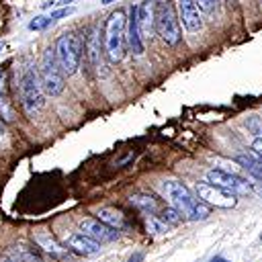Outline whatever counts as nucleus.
Masks as SVG:
<instances>
[{
	"label": "nucleus",
	"instance_id": "1",
	"mask_svg": "<svg viewBox=\"0 0 262 262\" xmlns=\"http://www.w3.org/2000/svg\"><path fill=\"white\" fill-rule=\"evenodd\" d=\"M160 190L168 199L170 207H174L182 217H188V219H205L209 215V205H205L203 201L194 199L190 194V190L182 182H178V180H164L160 184Z\"/></svg>",
	"mask_w": 262,
	"mask_h": 262
},
{
	"label": "nucleus",
	"instance_id": "2",
	"mask_svg": "<svg viewBox=\"0 0 262 262\" xmlns=\"http://www.w3.org/2000/svg\"><path fill=\"white\" fill-rule=\"evenodd\" d=\"M18 94H20V104H23V111L27 113V117H35L43 106V94L45 92L41 86L39 70H35V66L31 61H27L23 72H20Z\"/></svg>",
	"mask_w": 262,
	"mask_h": 262
},
{
	"label": "nucleus",
	"instance_id": "3",
	"mask_svg": "<svg viewBox=\"0 0 262 262\" xmlns=\"http://www.w3.org/2000/svg\"><path fill=\"white\" fill-rule=\"evenodd\" d=\"M127 43V14L117 8L104 23V53L111 61H121L125 57Z\"/></svg>",
	"mask_w": 262,
	"mask_h": 262
},
{
	"label": "nucleus",
	"instance_id": "4",
	"mask_svg": "<svg viewBox=\"0 0 262 262\" xmlns=\"http://www.w3.org/2000/svg\"><path fill=\"white\" fill-rule=\"evenodd\" d=\"M53 49H55V57H57V63H59L63 76H72L78 72V68L82 63V53L86 49V41L78 33L70 31V33H63L55 41Z\"/></svg>",
	"mask_w": 262,
	"mask_h": 262
},
{
	"label": "nucleus",
	"instance_id": "5",
	"mask_svg": "<svg viewBox=\"0 0 262 262\" xmlns=\"http://www.w3.org/2000/svg\"><path fill=\"white\" fill-rule=\"evenodd\" d=\"M37 68H39V78H41L43 92L49 94V96H59L63 92V72L57 63L53 47H47L43 51Z\"/></svg>",
	"mask_w": 262,
	"mask_h": 262
},
{
	"label": "nucleus",
	"instance_id": "6",
	"mask_svg": "<svg viewBox=\"0 0 262 262\" xmlns=\"http://www.w3.org/2000/svg\"><path fill=\"white\" fill-rule=\"evenodd\" d=\"M156 33L170 47L180 41V25L174 6L168 0H156Z\"/></svg>",
	"mask_w": 262,
	"mask_h": 262
},
{
	"label": "nucleus",
	"instance_id": "7",
	"mask_svg": "<svg viewBox=\"0 0 262 262\" xmlns=\"http://www.w3.org/2000/svg\"><path fill=\"white\" fill-rule=\"evenodd\" d=\"M207 182L235 194V196H246L252 192V182H248L246 178L237 176V174H231V172H225V170H209L207 172Z\"/></svg>",
	"mask_w": 262,
	"mask_h": 262
},
{
	"label": "nucleus",
	"instance_id": "8",
	"mask_svg": "<svg viewBox=\"0 0 262 262\" xmlns=\"http://www.w3.org/2000/svg\"><path fill=\"white\" fill-rule=\"evenodd\" d=\"M194 190H196L199 201H203L205 205H213V207H221V209H231L237 203L235 194H231V192H227V190H223V188H219V186H215L211 182H196Z\"/></svg>",
	"mask_w": 262,
	"mask_h": 262
},
{
	"label": "nucleus",
	"instance_id": "9",
	"mask_svg": "<svg viewBox=\"0 0 262 262\" xmlns=\"http://www.w3.org/2000/svg\"><path fill=\"white\" fill-rule=\"evenodd\" d=\"M80 231L84 235H88L90 239L98 242V244H106V242H115L119 237V231L108 227L106 223H102L100 219H92V217H86L80 221Z\"/></svg>",
	"mask_w": 262,
	"mask_h": 262
},
{
	"label": "nucleus",
	"instance_id": "10",
	"mask_svg": "<svg viewBox=\"0 0 262 262\" xmlns=\"http://www.w3.org/2000/svg\"><path fill=\"white\" fill-rule=\"evenodd\" d=\"M178 10H180V18H182V25L186 27V31L194 33L203 27L201 8H199L196 0H178Z\"/></svg>",
	"mask_w": 262,
	"mask_h": 262
},
{
	"label": "nucleus",
	"instance_id": "11",
	"mask_svg": "<svg viewBox=\"0 0 262 262\" xmlns=\"http://www.w3.org/2000/svg\"><path fill=\"white\" fill-rule=\"evenodd\" d=\"M66 248L70 252L78 254V256H92V254H96L100 250V244L94 242V239H90L84 233H72L66 239Z\"/></svg>",
	"mask_w": 262,
	"mask_h": 262
},
{
	"label": "nucleus",
	"instance_id": "12",
	"mask_svg": "<svg viewBox=\"0 0 262 262\" xmlns=\"http://www.w3.org/2000/svg\"><path fill=\"white\" fill-rule=\"evenodd\" d=\"M137 20L141 37H149L156 29V0H143L141 4H137Z\"/></svg>",
	"mask_w": 262,
	"mask_h": 262
},
{
	"label": "nucleus",
	"instance_id": "13",
	"mask_svg": "<svg viewBox=\"0 0 262 262\" xmlns=\"http://www.w3.org/2000/svg\"><path fill=\"white\" fill-rule=\"evenodd\" d=\"M127 43L135 55L143 53V37L139 31V20H137V6H131L129 16H127Z\"/></svg>",
	"mask_w": 262,
	"mask_h": 262
},
{
	"label": "nucleus",
	"instance_id": "14",
	"mask_svg": "<svg viewBox=\"0 0 262 262\" xmlns=\"http://www.w3.org/2000/svg\"><path fill=\"white\" fill-rule=\"evenodd\" d=\"M0 119L4 123L14 121V106L10 102V90H8V74L6 70H0Z\"/></svg>",
	"mask_w": 262,
	"mask_h": 262
},
{
	"label": "nucleus",
	"instance_id": "15",
	"mask_svg": "<svg viewBox=\"0 0 262 262\" xmlns=\"http://www.w3.org/2000/svg\"><path fill=\"white\" fill-rule=\"evenodd\" d=\"M33 239H35V244H37L39 248H43L47 254L57 256V258H61V256L66 254V250H68V248H61V246L57 244V239L51 235V231H35Z\"/></svg>",
	"mask_w": 262,
	"mask_h": 262
},
{
	"label": "nucleus",
	"instance_id": "16",
	"mask_svg": "<svg viewBox=\"0 0 262 262\" xmlns=\"http://www.w3.org/2000/svg\"><path fill=\"white\" fill-rule=\"evenodd\" d=\"M258 182H262V158L258 156V154H254V151H248V154H239L237 158H235Z\"/></svg>",
	"mask_w": 262,
	"mask_h": 262
},
{
	"label": "nucleus",
	"instance_id": "17",
	"mask_svg": "<svg viewBox=\"0 0 262 262\" xmlns=\"http://www.w3.org/2000/svg\"><path fill=\"white\" fill-rule=\"evenodd\" d=\"M96 215L102 223H106L113 229H123L125 227V215L115 207H102V209H98Z\"/></svg>",
	"mask_w": 262,
	"mask_h": 262
},
{
	"label": "nucleus",
	"instance_id": "18",
	"mask_svg": "<svg viewBox=\"0 0 262 262\" xmlns=\"http://www.w3.org/2000/svg\"><path fill=\"white\" fill-rule=\"evenodd\" d=\"M129 203L135 209H139L141 213H147V215H154L158 211V201L151 194H147V192H135V194H131L129 196Z\"/></svg>",
	"mask_w": 262,
	"mask_h": 262
},
{
	"label": "nucleus",
	"instance_id": "19",
	"mask_svg": "<svg viewBox=\"0 0 262 262\" xmlns=\"http://www.w3.org/2000/svg\"><path fill=\"white\" fill-rule=\"evenodd\" d=\"M4 260H6V262H43L39 254L31 252V250L25 248V246H14V248H10V250L6 252V256H4Z\"/></svg>",
	"mask_w": 262,
	"mask_h": 262
},
{
	"label": "nucleus",
	"instance_id": "20",
	"mask_svg": "<svg viewBox=\"0 0 262 262\" xmlns=\"http://www.w3.org/2000/svg\"><path fill=\"white\" fill-rule=\"evenodd\" d=\"M86 51H88V59L92 68L100 66V37H98V29L92 27L88 39H86Z\"/></svg>",
	"mask_w": 262,
	"mask_h": 262
},
{
	"label": "nucleus",
	"instance_id": "21",
	"mask_svg": "<svg viewBox=\"0 0 262 262\" xmlns=\"http://www.w3.org/2000/svg\"><path fill=\"white\" fill-rule=\"evenodd\" d=\"M145 227H147V233H154V235L168 231V223H166V221H162L158 215H149V217H147V221H145Z\"/></svg>",
	"mask_w": 262,
	"mask_h": 262
},
{
	"label": "nucleus",
	"instance_id": "22",
	"mask_svg": "<svg viewBox=\"0 0 262 262\" xmlns=\"http://www.w3.org/2000/svg\"><path fill=\"white\" fill-rule=\"evenodd\" d=\"M51 23H53V20H51L49 14H41V16H35V18L29 23V29H31V31H45Z\"/></svg>",
	"mask_w": 262,
	"mask_h": 262
},
{
	"label": "nucleus",
	"instance_id": "23",
	"mask_svg": "<svg viewBox=\"0 0 262 262\" xmlns=\"http://www.w3.org/2000/svg\"><path fill=\"white\" fill-rule=\"evenodd\" d=\"M158 217H160L162 221H166L168 225H176V223L182 219V215H180V213H178L174 207H168V209H164V211H162V215H158Z\"/></svg>",
	"mask_w": 262,
	"mask_h": 262
},
{
	"label": "nucleus",
	"instance_id": "24",
	"mask_svg": "<svg viewBox=\"0 0 262 262\" xmlns=\"http://www.w3.org/2000/svg\"><path fill=\"white\" fill-rule=\"evenodd\" d=\"M246 127H248V131L252 133V135H256V137H262V119L260 117H248V121H246Z\"/></svg>",
	"mask_w": 262,
	"mask_h": 262
},
{
	"label": "nucleus",
	"instance_id": "25",
	"mask_svg": "<svg viewBox=\"0 0 262 262\" xmlns=\"http://www.w3.org/2000/svg\"><path fill=\"white\" fill-rule=\"evenodd\" d=\"M72 12H74V8H70V6H68V8H59V10H53L49 16H51V20L55 23V20H59V18H63V16H70Z\"/></svg>",
	"mask_w": 262,
	"mask_h": 262
},
{
	"label": "nucleus",
	"instance_id": "26",
	"mask_svg": "<svg viewBox=\"0 0 262 262\" xmlns=\"http://www.w3.org/2000/svg\"><path fill=\"white\" fill-rule=\"evenodd\" d=\"M70 2H74V0H45V2L41 4V8H43V10L53 8V6H66V8H68Z\"/></svg>",
	"mask_w": 262,
	"mask_h": 262
},
{
	"label": "nucleus",
	"instance_id": "27",
	"mask_svg": "<svg viewBox=\"0 0 262 262\" xmlns=\"http://www.w3.org/2000/svg\"><path fill=\"white\" fill-rule=\"evenodd\" d=\"M217 2H219V0H196L199 8H201V10H205V12H211V10L217 6Z\"/></svg>",
	"mask_w": 262,
	"mask_h": 262
},
{
	"label": "nucleus",
	"instance_id": "28",
	"mask_svg": "<svg viewBox=\"0 0 262 262\" xmlns=\"http://www.w3.org/2000/svg\"><path fill=\"white\" fill-rule=\"evenodd\" d=\"M252 151L258 154V156L262 158V137H256V139H254V143H252Z\"/></svg>",
	"mask_w": 262,
	"mask_h": 262
},
{
	"label": "nucleus",
	"instance_id": "29",
	"mask_svg": "<svg viewBox=\"0 0 262 262\" xmlns=\"http://www.w3.org/2000/svg\"><path fill=\"white\" fill-rule=\"evenodd\" d=\"M141 260H143V254H141V252H135V254L129 258V262H141Z\"/></svg>",
	"mask_w": 262,
	"mask_h": 262
},
{
	"label": "nucleus",
	"instance_id": "30",
	"mask_svg": "<svg viewBox=\"0 0 262 262\" xmlns=\"http://www.w3.org/2000/svg\"><path fill=\"white\" fill-rule=\"evenodd\" d=\"M209 262H227V260H225V258H221V256H215V258H211Z\"/></svg>",
	"mask_w": 262,
	"mask_h": 262
},
{
	"label": "nucleus",
	"instance_id": "31",
	"mask_svg": "<svg viewBox=\"0 0 262 262\" xmlns=\"http://www.w3.org/2000/svg\"><path fill=\"white\" fill-rule=\"evenodd\" d=\"M100 2H102V4H108V2H113V0H100Z\"/></svg>",
	"mask_w": 262,
	"mask_h": 262
},
{
	"label": "nucleus",
	"instance_id": "32",
	"mask_svg": "<svg viewBox=\"0 0 262 262\" xmlns=\"http://www.w3.org/2000/svg\"><path fill=\"white\" fill-rule=\"evenodd\" d=\"M0 49H4V43H0Z\"/></svg>",
	"mask_w": 262,
	"mask_h": 262
},
{
	"label": "nucleus",
	"instance_id": "33",
	"mask_svg": "<svg viewBox=\"0 0 262 262\" xmlns=\"http://www.w3.org/2000/svg\"><path fill=\"white\" fill-rule=\"evenodd\" d=\"M0 262H6V260H4V258H2V260H0Z\"/></svg>",
	"mask_w": 262,
	"mask_h": 262
}]
</instances>
